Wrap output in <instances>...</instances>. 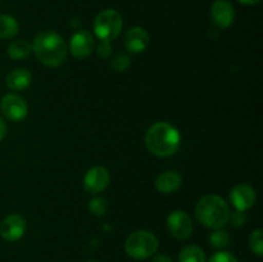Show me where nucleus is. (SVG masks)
<instances>
[{"instance_id":"obj_13","label":"nucleus","mask_w":263,"mask_h":262,"mask_svg":"<svg viewBox=\"0 0 263 262\" xmlns=\"http://www.w3.org/2000/svg\"><path fill=\"white\" fill-rule=\"evenodd\" d=\"M149 40H151L149 39V33L143 27H140V26H135V27H131L126 32L125 39H123V44H125V48L130 53L138 54L143 53L148 48Z\"/></svg>"},{"instance_id":"obj_20","label":"nucleus","mask_w":263,"mask_h":262,"mask_svg":"<svg viewBox=\"0 0 263 262\" xmlns=\"http://www.w3.org/2000/svg\"><path fill=\"white\" fill-rule=\"evenodd\" d=\"M249 248L258 257H261L263 254V231L261 229H257L251 234V236H249Z\"/></svg>"},{"instance_id":"obj_8","label":"nucleus","mask_w":263,"mask_h":262,"mask_svg":"<svg viewBox=\"0 0 263 262\" xmlns=\"http://www.w3.org/2000/svg\"><path fill=\"white\" fill-rule=\"evenodd\" d=\"M110 175L105 167L95 166L86 172L84 177V188L87 193L98 194L109 185Z\"/></svg>"},{"instance_id":"obj_21","label":"nucleus","mask_w":263,"mask_h":262,"mask_svg":"<svg viewBox=\"0 0 263 262\" xmlns=\"http://www.w3.org/2000/svg\"><path fill=\"white\" fill-rule=\"evenodd\" d=\"M130 57L125 53L117 54V55L112 59V62H110V66H112V68L115 69L116 72H125L126 69L130 67Z\"/></svg>"},{"instance_id":"obj_12","label":"nucleus","mask_w":263,"mask_h":262,"mask_svg":"<svg viewBox=\"0 0 263 262\" xmlns=\"http://www.w3.org/2000/svg\"><path fill=\"white\" fill-rule=\"evenodd\" d=\"M230 200L236 210L246 212L256 203V190L251 185H235L230 192Z\"/></svg>"},{"instance_id":"obj_15","label":"nucleus","mask_w":263,"mask_h":262,"mask_svg":"<svg viewBox=\"0 0 263 262\" xmlns=\"http://www.w3.org/2000/svg\"><path fill=\"white\" fill-rule=\"evenodd\" d=\"M182 184V177L176 171H166L159 175L156 180V188L159 193L171 194L179 190Z\"/></svg>"},{"instance_id":"obj_1","label":"nucleus","mask_w":263,"mask_h":262,"mask_svg":"<svg viewBox=\"0 0 263 262\" xmlns=\"http://www.w3.org/2000/svg\"><path fill=\"white\" fill-rule=\"evenodd\" d=\"M32 51L37 61L46 67H58L66 62L67 44L55 31L46 30L37 33L32 43Z\"/></svg>"},{"instance_id":"obj_28","label":"nucleus","mask_w":263,"mask_h":262,"mask_svg":"<svg viewBox=\"0 0 263 262\" xmlns=\"http://www.w3.org/2000/svg\"><path fill=\"white\" fill-rule=\"evenodd\" d=\"M259 2H261V0H239V3H241V4L244 5H256L258 4Z\"/></svg>"},{"instance_id":"obj_11","label":"nucleus","mask_w":263,"mask_h":262,"mask_svg":"<svg viewBox=\"0 0 263 262\" xmlns=\"http://www.w3.org/2000/svg\"><path fill=\"white\" fill-rule=\"evenodd\" d=\"M211 18L218 28H229L235 18V9L229 0H216L211 8Z\"/></svg>"},{"instance_id":"obj_22","label":"nucleus","mask_w":263,"mask_h":262,"mask_svg":"<svg viewBox=\"0 0 263 262\" xmlns=\"http://www.w3.org/2000/svg\"><path fill=\"white\" fill-rule=\"evenodd\" d=\"M89 208L95 216H103V215H105V212H107L108 203L104 198L95 197L90 200Z\"/></svg>"},{"instance_id":"obj_27","label":"nucleus","mask_w":263,"mask_h":262,"mask_svg":"<svg viewBox=\"0 0 263 262\" xmlns=\"http://www.w3.org/2000/svg\"><path fill=\"white\" fill-rule=\"evenodd\" d=\"M153 262H172V259L167 254H157Z\"/></svg>"},{"instance_id":"obj_6","label":"nucleus","mask_w":263,"mask_h":262,"mask_svg":"<svg viewBox=\"0 0 263 262\" xmlns=\"http://www.w3.org/2000/svg\"><path fill=\"white\" fill-rule=\"evenodd\" d=\"M0 109L7 120L13 121V122H21L27 117L28 105L21 95L10 92L2 98Z\"/></svg>"},{"instance_id":"obj_17","label":"nucleus","mask_w":263,"mask_h":262,"mask_svg":"<svg viewBox=\"0 0 263 262\" xmlns=\"http://www.w3.org/2000/svg\"><path fill=\"white\" fill-rule=\"evenodd\" d=\"M20 31L17 20L10 14H0V39H12Z\"/></svg>"},{"instance_id":"obj_4","label":"nucleus","mask_w":263,"mask_h":262,"mask_svg":"<svg viewBox=\"0 0 263 262\" xmlns=\"http://www.w3.org/2000/svg\"><path fill=\"white\" fill-rule=\"evenodd\" d=\"M125 249L131 258L146 259L158 249V239L148 230L134 231L126 239Z\"/></svg>"},{"instance_id":"obj_7","label":"nucleus","mask_w":263,"mask_h":262,"mask_svg":"<svg viewBox=\"0 0 263 262\" xmlns=\"http://www.w3.org/2000/svg\"><path fill=\"white\" fill-rule=\"evenodd\" d=\"M167 228L171 235L179 240H186L192 236L194 226L192 218L184 211L176 210L171 212L167 217Z\"/></svg>"},{"instance_id":"obj_29","label":"nucleus","mask_w":263,"mask_h":262,"mask_svg":"<svg viewBox=\"0 0 263 262\" xmlns=\"http://www.w3.org/2000/svg\"><path fill=\"white\" fill-rule=\"evenodd\" d=\"M85 262H97V261H94V259H89V261H85Z\"/></svg>"},{"instance_id":"obj_25","label":"nucleus","mask_w":263,"mask_h":262,"mask_svg":"<svg viewBox=\"0 0 263 262\" xmlns=\"http://www.w3.org/2000/svg\"><path fill=\"white\" fill-rule=\"evenodd\" d=\"M97 54L102 59H107L108 57H110V54H112V45H110L109 41H100V44L97 48Z\"/></svg>"},{"instance_id":"obj_26","label":"nucleus","mask_w":263,"mask_h":262,"mask_svg":"<svg viewBox=\"0 0 263 262\" xmlns=\"http://www.w3.org/2000/svg\"><path fill=\"white\" fill-rule=\"evenodd\" d=\"M7 133H8L7 123H5V121L0 117V141L7 136Z\"/></svg>"},{"instance_id":"obj_16","label":"nucleus","mask_w":263,"mask_h":262,"mask_svg":"<svg viewBox=\"0 0 263 262\" xmlns=\"http://www.w3.org/2000/svg\"><path fill=\"white\" fill-rule=\"evenodd\" d=\"M31 53H32V45L22 39L12 41L10 45L8 46V55L14 61H22V59L30 57Z\"/></svg>"},{"instance_id":"obj_18","label":"nucleus","mask_w":263,"mask_h":262,"mask_svg":"<svg viewBox=\"0 0 263 262\" xmlns=\"http://www.w3.org/2000/svg\"><path fill=\"white\" fill-rule=\"evenodd\" d=\"M179 262H205V253L200 247L186 246L179 253Z\"/></svg>"},{"instance_id":"obj_14","label":"nucleus","mask_w":263,"mask_h":262,"mask_svg":"<svg viewBox=\"0 0 263 262\" xmlns=\"http://www.w3.org/2000/svg\"><path fill=\"white\" fill-rule=\"evenodd\" d=\"M32 82V74L25 68H15L7 74L5 84L13 91H23L30 87Z\"/></svg>"},{"instance_id":"obj_5","label":"nucleus","mask_w":263,"mask_h":262,"mask_svg":"<svg viewBox=\"0 0 263 262\" xmlns=\"http://www.w3.org/2000/svg\"><path fill=\"white\" fill-rule=\"evenodd\" d=\"M123 27L122 15L113 9H105L94 21L95 35L100 41H113L120 36Z\"/></svg>"},{"instance_id":"obj_9","label":"nucleus","mask_w":263,"mask_h":262,"mask_svg":"<svg viewBox=\"0 0 263 262\" xmlns=\"http://www.w3.org/2000/svg\"><path fill=\"white\" fill-rule=\"evenodd\" d=\"M26 220L18 213L7 216L0 223V235L7 241H17L25 235Z\"/></svg>"},{"instance_id":"obj_2","label":"nucleus","mask_w":263,"mask_h":262,"mask_svg":"<svg viewBox=\"0 0 263 262\" xmlns=\"http://www.w3.org/2000/svg\"><path fill=\"white\" fill-rule=\"evenodd\" d=\"M181 143V136L177 128L167 122H157L148 128L145 145L152 154L157 157L174 156Z\"/></svg>"},{"instance_id":"obj_24","label":"nucleus","mask_w":263,"mask_h":262,"mask_svg":"<svg viewBox=\"0 0 263 262\" xmlns=\"http://www.w3.org/2000/svg\"><path fill=\"white\" fill-rule=\"evenodd\" d=\"M229 221H230L231 225H233L234 228H240V226H243L244 223L247 222V216H246V213L243 212V211L236 210L235 212L230 213Z\"/></svg>"},{"instance_id":"obj_3","label":"nucleus","mask_w":263,"mask_h":262,"mask_svg":"<svg viewBox=\"0 0 263 262\" xmlns=\"http://www.w3.org/2000/svg\"><path fill=\"white\" fill-rule=\"evenodd\" d=\"M230 213L228 203L216 194L204 195L195 207L197 220L210 229L223 228L229 222Z\"/></svg>"},{"instance_id":"obj_23","label":"nucleus","mask_w":263,"mask_h":262,"mask_svg":"<svg viewBox=\"0 0 263 262\" xmlns=\"http://www.w3.org/2000/svg\"><path fill=\"white\" fill-rule=\"evenodd\" d=\"M208 262H238L236 257L234 254H231L230 252H217V253L213 254Z\"/></svg>"},{"instance_id":"obj_19","label":"nucleus","mask_w":263,"mask_h":262,"mask_svg":"<svg viewBox=\"0 0 263 262\" xmlns=\"http://www.w3.org/2000/svg\"><path fill=\"white\" fill-rule=\"evenodd\" d=\"M210 243L211 246L217 249L226 248L229 246V243H230V235L222 228L215 229V231L210 235Z\"/></svg>"},{"instance_id":"obj_10","label":"nucleus","mask_w":263,"mask_h":262,"mask_svg":"<svg viewBox=\"0 0 263 262\" xmlns=\"http://www.w3.org/2000/svg\"><path fill=\"white\" fill-rule=\"evenodd\" d=\"M95 41L91 33L86 30L77 31L69 41V51L77 59L87 58L94 51Z\"/></svg>"}]
</instances>
